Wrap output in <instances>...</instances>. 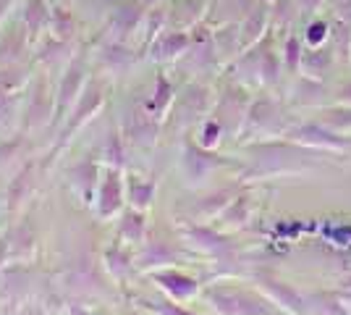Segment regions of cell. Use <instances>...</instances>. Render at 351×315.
I'll return each mask as SVG.
<instances>
[{
	"label": "cell",
	"instance_id": "cell-4",
	"mask_svg": "<svg viewBox=\"0 0 351 315\" xmlns=\"http://www.w3.org/2000/svg\"><path fill=\"white\" fill-rule=\"evenodd\" d=\"M47 116H50V97H47L45 84H37V92H34L29 110H27V121H29V126H40V124H45Z\"/></svg>",
	"mask_w": 351,
	"mask_h": 315
},
{
	"label": "cell",
	"instance_id": "cell-5",
	"mask_svg": "<svg viewBox=\"0 0 351 315\" xmlns=\"http://www.w3.org/2000/svg\"><path fill=\"white\" fill-rule=\"evenodd\" d=\"M100 100H103V95H100V87H89V90L82 95V100H79V105H76V110H73L71 129H76L82 121L89 119V113H92V110L100 105Z\"/></svg>",
	"mask_w": 351,
	"mask_h": 315
},
{
	"label": "cell",
	"instance_id": "cell-21",
	"mask_svg": "<svg viewBox=\"0 0 351 315\" xmlns=\"http://www.w3.org/2000/svg\"><path fill=\"white\" fill-rule=\"evenodd\" d=\"M71 315H89V313H84L82 307H71Z\"/></svg>",
	"mask_w": 351,
	"mask_h": 315
},
{
	"label": "cell",
	"instance_id": "cell-17",
	"mask_svg": "<svg viewBox=\"0 0 351 315\" xmlns=\"http://www.w3.org/2000/svg\"><path fill=\"white\" fill-rule=\"evenodd\" d=\"M108 260H110V268H116V270H123V268H126V263H123V257L118 255V250H113V253L108 255Z\"/></svg>",
	"mask_w": 351,
	"mask_h": 315
},
{
	"label": "cell",
	"instance_id": "cell-20",
	"mask_svg": "<svg viewBox=\"0 0 351 315\" xmlns=\"http://www.w3.org/2000/svg\"><path fill=\"white\" fill-rule=\"evenodd\" d=\"M8 3H11V0H0V16H3V11L8 8Z\"/></svg>",
	"mask_w": 351,
	"mask_h": 315
},
{
	"label": "cell",
	"instance_id": "cell-18",
	"mask_svg": "<svg viewBox=\"0 0 351 315\" xmlns=\"http://www.w3.org/2000/svg\"><path fill=\"white\" fill-rule=\"evenodd\" d=\"M5 253H8V244L0 240V263H5Z\"/></svg>",
	"mask_w": 351,
	"mask_h": 315
},
{
	"label": "cell",
	"instance_id": "cell-15",
	"mask_svg": "<svg viewBox=\"0 0 351 315\" xmlns=\"http://www.w3.org/2000/svg\"><path fill=\"white\" fill-rule=\"evenodd\" d=\"M108 152H110V161H116V165L121 163V145H118V135H110V142H108Z\"/></svg>",
	"mask_w": 351,
	"mask_h": 315
},
{
	"label": "cell",
	"instance_id": "cell-16",
	"mask_svg": "<svg viewBox=\"0 0 351 315\" xmlns=\"http://www.w3.org/2000/svg\"><path fill=\"white\" fill-rule=\"evenodd\" d=\"M149 307H152V310H160L162 315H189V313H181L178 307H168V305H162V302H149Z\"/></svg>",
	"mask_w": 351,
	"mask_h": 315
},
{
	"label": "cell",
	"instance_id": "cell-1",
	"mask_svg": "<svg viewBox=\"0 0 351 315\" xmlns=\"http://www.w3.org/2000/svg\"><path fill=\"white\" fill-rule=\"evenodd\" d=\"M82 74H84V69H82V60H76L71 69L66 71L63 76V82H60V90H58V116L66 113V108L71 105V100L76 97V92L82 87Z\"/></svg>",
	"mask_w": 351,
	"mask_h": 315
},
{
	"label": "cell",
	"instance_id": "cell-9",
	"mask_svg": "<svg viewBox=\"0 0 351 315\" xmlns=\"http://www.w3.org/2000/svg\"><path fill=\"white\" fill-rule=\"evenodd\" d=\"M184 45H186V37L184 34H165V37L158 40L155 50H158V56H173V53H181Z\"/></svg>",
	"mask_w": 351,
	"mask_h": 315
},
{
	"label": "cell",
	"instance_id": "cell-7",
	"mask_svg": "<svg viewBox=\"0 0 351 315\" xmlns=\"http://www.w3.org/2000/svg\"><path fill=\"white\" fill-rule=\"evenodd\" d=\"M95 174H97V168H95V163H82L73 168V184H76V189L82 192L84 197H89V189H92V184H95Z\"/></svg>",
	"mask_w": 351,
	"mask_h": 315
},
{
	"label": "cell",
	"instance_id": "cell-3",
	"mask_svg": "<svg viewBox=\"0 0 351 315\" xmlns=\"http://www.w3.org/2000/svg\"><path fill=\"white\" fill-rule=\"evenodd\" d=\"M24 21H27V27L29 32H43L50 21H53V11L45 5V0H27V5H24Z\"/></svg>",
	"mask_w": 351,
	"mask_h": 315
},
{
	"label": "cell",
	"instance_id": "cell-12",
	"mask_svg": "<svg viewBox=\"0 0 351 315\" xmlns=\"http://www.w3.org/2000/svg\"><path fill=\"white\" fill-rule=\"evenodd\" d=\"M132 197L139 208L147 205V202H149V197H152V184H139V181H132Z\"/></svg>",
	"mask_w": 351,
	"mask_h": 315
},
{
	"label": "cell",
	"instance_id": "cell-14",
	"mask_svg": "<svg viewBox=\"0 0 351 315\" xmlns=\"http://www.w3.org/2000/svg\"><path fill=\"white\" fill-rule=\"evenodd\" d=\"M32 176H29V171H24L19 179L14 181V202H19V197L24 195V192H29V187H32Z\"/></svg>",
	"mask_w": 351,
	"mask_h": 315
},
{
	"label": "cell",
	"instance_id": "cell-6",
	"mask_svg": "<svg viewBox=\"0 0 351 315\" xmlns=\"http://www.w3.org/2000/svg\"><path fill=\"white\" fill-rule=\"evenodd\" d=\"M158 281H160L168 292L178 294V297H186V294L194 292V281L184 279V276H176V273H160V276H158Z\"/></svg>",
	"mask_w": 351,
	"mask_h": 315
},
{
	"label": "cell",
	"instance_id": "cell-2",
	"mask_svg": "<svg viewBox=\"0 0 351 315\" xmlns=\"http://www.w3.org/2000/svg\"><path fill=\"white\" fill-rule=\"evenodd\" d=\"M118 208H121V181H118L116 171H110L108 179L103 181V192H100V213L113 215Z\"/></svg>",
	"mask_w": 351,
	"mask_h": 315
},
{
	"label": "cell",
	"instance_id": "cell-11",
	"mask_svg": "<svg viewBox=\"0 0 351 315\" xmlns=\"http://www.w3.org/2000/svg\"><path fill=\"white\" fill-rule=\"evenodd\" d=\"M121 231H123V237H129V240H142V215H139V213H126Z\"/></svg>",
	"mask_w": 351,
	"mask_h": 315
},
{
	"label": "cell",
	"instance_id": "cell-13",
	"mask_svg": "<svg viewBox=\"0 0 351 315\" xmlns=\"http://www.w3.org/2000/svg\"><path fill=\"white\" fill-rule=\"evenodd\" d=\"M168 92H171V87H168L165 76H160V79H158V97H155V103H152V110H160L162 105L168 103Z\"/></svg>",
	"mask_w": 351,
	"mask_h": 315
},
{
	"label": "cell",
	"instance_id": "cell-8",
	"mask_svg": "<svg viewBox=\"0 0 351 315\" xmlns=\"http://www.w3.org/2000/svg\"><path fill=\"white\" fill-rule=\"evenodd\" d=\"M53 32L58 34V40H71L73 37V30H76V24H73L71 14H66L63 8H56L53 11Z\"/></svg>",
	"mask_w": 351,
	"mask_h": 315
},
{
	"label": "cell",
	"instance_id": "cell-10",
	"mask_svg": "<svg viewBox=\"0 0 351 315\" xmlns=\"http://www.w3.org/2000/svg\"><path fill=\"white\" fill-rule=\"evenodd\" d=\"M136 19H139V8H121L116 14V27L121 30V34H129L134 30V24H136Z\"/></svg>",
	"mask_w": 351,
	"mask_h": 315
},
{
	"label": "cell",
	"instance_id": "cell-19",
	"mask_svg": "<svg viewBox=\"0 0 351 315\" xmlns=\"http://www.w3.org/2000/svg\"><path fill=\"white\" fill-rule=\"evenodd\" d=\"M19 315H43V313H40L37 307H24V310H21Z\"/></svg>",
	"mask_w": 351,
	"mask_h": 315
}]
</instances>
